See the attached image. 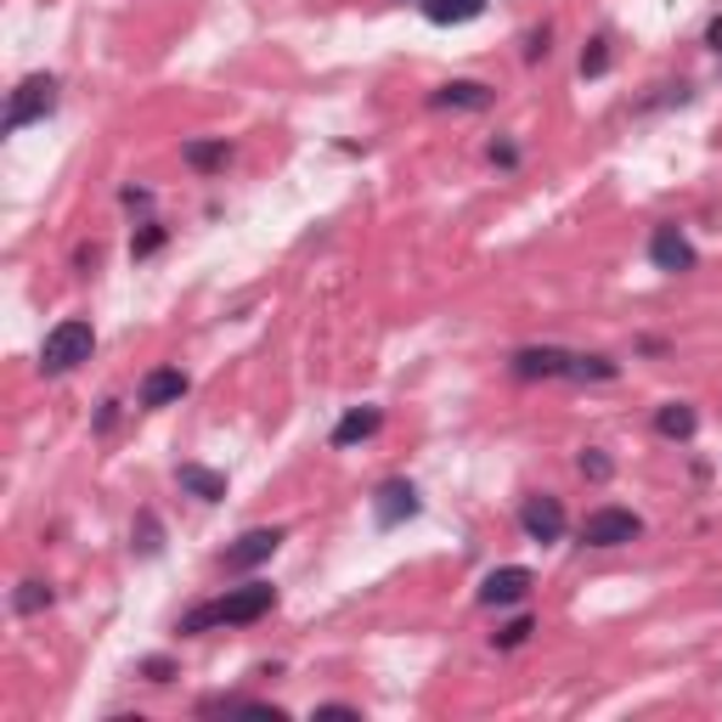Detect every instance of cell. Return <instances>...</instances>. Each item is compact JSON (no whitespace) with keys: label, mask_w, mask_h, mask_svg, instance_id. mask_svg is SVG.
I'll use <instances>...</instances> for the list:
<instances>
[{"label":"cell","mask_w":722,"mask_h":722,"mask_svg":"<svg viewBox=\"0 0 722 722\" xmlns=\"http://www.w3.org/2000/svg\"><path fill=\"white\" fill-rule=\"evenodd\" d=\"M271 604H277V588H271V582H244V588H226L220 599L198 604V610H186V615L175 621V633H181V638H198V633H209V627H255L260 615H271Z\"/></svg>","instance_id":"6da1fadb"},{"label":"cell","mask_w":722,"mask_h":722,"mask_svg":"<svg viewBox=\"0 0 722 722\" xmlns=\"http://www.w3.org/2000/svg\"><path fill=\"white\" fill-rule=\"evenodd\" d=\"M90 351H96L90 322H85V316H63L52 333H45V345H40V373H45V378H63V373H74L79 362H90Z\"/></svg>","instance_id":"7a4b0ae2"},{"label":"cell","mask_w":722,"mask_h":722,"mask_svg":"<svg viewBox=\"0 0 722 722\" xmlns=\"http://www.w3.org/2000/svg\"><path fill=\"white\" fill-rule=\"evenodd\" d=\"M52 114H57V79L52 74H29L12 90V103H7V130H29V125L52 119Z\"/></svg>","instance_id":"3957f363"},{"label":"cell","mask_w":722,"mask_h":722,"mask_svg":"<svg viewBox=\"0 0 722 722\" xmlns=\"http://www.w3.org/2000/svg\"><path fill=\"white\" fill-rule=\"evenodd\" d=\"M638 537H644V519H638L633 508L604 503V508H593V514L582 519V542H588V548H627V542H638Z\"/></svg>","instance_id":"277c9868"},{"label":"cell","mask_w":722,"mask_h":722,"mask_svg":"<svg viewBox=\"0 0 722 722\" xmlns=\"http://www.w3.org/2000/svg\"><path fill=\"white\" fill-rule=\"evenodd\" d=\"M537 588V575L525 570V564H497L486 582H479V604L486 610H508V604H525Z\"/></svg>","instance_id":"5b68a950"},{"label":"cell","mask_w":722,"mask_h":722,"mask_svg":"<svg viewBox=\"0 0 722 722\" xmlns=\"http://www.w3.org/2000/svg\"><path fill=\"white\" fill-rule=\"evenodd\" d=\"M277 548H282V531H277V525H260V531H244V537H237V542L226 548L220 570H226V575H244V570L266 564Z\"/></svg>","instance_id":"8992f818"},{"label":"cell","mask_w":722,"mask_h":722,"mask_svg":"<svg viewBox=\"0 0 722 722\" xmlns=\"http://www.w3.org/2000/svg\"><path fill=\"white\" fill-rule=\"evenodd\" d=\"M649 260L660 266V271H671V277H683V271H694V244L683 237V226H655L649 231Z\"/></svg>","instance_id":"52a82bcc"},{"label":"cell","mask_w":722,"mask_h":722,"mask_svg":"<svg viewBox=\"0 0 722 722\" xmlns=\"http://www.w3.org/2000/svg\"><path fill=\"white\" fill-rule=\"evenodd\" d=\"M519 525H525V537H531V542H542V548H548V542H559V537H564V503L542 492V497H531V503L519 508Z\"/></svg>","instance_id":"ba28073f"},{"label":"cell","mask_w":722,"mask_h":722,"mask_svg":"<svg viewBox=\"0 0 722 722\" xmlns=\"http://www.w3.org/2000/svg\"><path fill=\"white\" fill-rule=\"evenodd\" d=\"M418 514V486L412 479H384V486L373 492V519L390 531V525H401V519H412Z\"/></svg>","instance_id":"9c48e42d"},{"label":"cell","mask_w":722,"mask_h":722,"mask_svg":"<svg viewBox=\"0 0 722 722\" xmlns=\"http://www.w3.org/2000/svg\"><path fill=\"white\" fill-rule=\"evenodd\" d=\"M514 378H570V351L525 345V351H514Z\"/></svg>","instance_id":"30bf717a"},{"label":"cell","mask_w":722,"mask_h":722,"mask_svg":"<svg viewBox=\"0 0 722 722\" xmlns=\"http://www.w3.org/2000/svg\"><path fill=\"white\" fill-rule=\"evenodd\" d=\"M429 108H452V114H486V108H492V85H479V79H446L435 96H429Z\"/></svg>","instance_id":"8fae6325"},{"label":"cell","mask_w":722,"mask_h":722,"mask_svg":"<svg viewBox=\"0 0 722 722\" xmlns=\"http://www.w3.org/2000/svg\"><path fill=\"white\" fill-rule=\"evenodd\" d=\"M175 486L186 497H198V503H220L226 497V474L220 468H204V463H181L175 468Z\"/></svg>","instance_id":"7c38bea8"},{"label":"cell","mask_w":722,"mask_h":722,"mask_svg":"<svg viewBox=\"0 0 722 722\" xmlns=\"http://www.w3.org/2000/svg\"><path fill=\"white\" fill-rule=\"evenodd\" d=\"M186 396V373L181 367H153L141 378V407H175Z\"/></svg>","instance_id":"4fadbf2b"},{"label":"cell","mask_w":722,"mask_h":722,"mask_svg":"<svg viewBox=\"0 0 722 722\" xmlns=\"http://www.w3.org/2000/svg\"><path fill=\"white\" fill-rule=\"evenodd\" d=\"M181 159H186V170L215 175V170H226L231 148H226V136H209V141H181Z\"/></svg>","instance_id":"5bb4252c"},{"label":"cell","mask_w":722,"mask_h":722,"mask_svg":"<svg viewBox=\"0 0 722 722\" xmlns=\"http://www.w3.org/2000/svg\"><path fill=\"white\" fill-rule=\"evenodd\" d=\"M378 423H384V412H378V407H351V412L340 418V429H333V446L373 441V435H378Z\"/></svg>","instance_id":"9a60e30c"},{"label":"cell","mask_w":722,"mask_h":722,"mask_svg":"<svg viewBox=\"0 0 722 722\" xmlns=\"http://www.w3.org/2000/svg\"><path fill=\"white\" fill-rule=\"evenodd\" d=\"M694 429H700V418H694L689 401H666V407L655 412V435H666V441H689Z\"/></svg>","instance_id":"2e32d148"},{"label":"cell","mask_w":722,"mask_h":722,"mask_svg":"<svg viewBox=\"0 0 722 722\" xmlns=\"http://www.w3.org/2000/svg\"><path fill=\"white\" fill-rule=\"evenodd\" d=\"M486 12V0H423V18L441 23V29H457V23H474Z\"/></svg>","instance_id":"e0dca14e"},{"label":"cell","mask_w":722,"mask_h":722,"mask_svg":"<svg viewBox=\"0 0 722 722\" xmlns=\"http://www.w3.org/2000/svg\"><path fill=\"white\" fill-rule=\"evenodd\" d=\"M52 599H57L52 582H23V588L12 593V610H18V615H40V610H52Z\"/></svg>","instance_id":"ac0fdd59"},{"label":"cell","mask_w":722,"mask_h":722,"mask_svg":"<svg viewBox=\"0 0 722 722\" xmlns=\"http://www.w3.org/2000/svg\"><path fill=\"white\" fill-rule=\"evenodd\" d=\"M575 468H582V479H593V486H604V479L615 474V463H610V452H599V446H588L582 457H575Z\"/></svg>","instance_id":"d6986e66"},{"label":"cell","mask_w":722,"mask_h":722,"mask_svg":"<svg viewBox=\"0 0 722 722\" xmlns=\"http://www.w3.org/2000/svg\"><path fill=\"white\" fill-rule=\"evenodd\" d=\"M164 237H170V231H164L159 220H148V226H141V231L130 237V255H136V260H148V255H159V249H164Z\"/></svg>","instance_id":"ffe728a7"},{"label":"cell","mask_w":722,"mask_h":722,"mask_svg":"<svg viewBox=\"0 0 722 722\" xmlns=\"http://www.w3.org/2000/svg\"><path fill=\"white\" fill-rule=\"evenodd\" d=\"M621 367L610 356H570V378H615Z\"/></svg>","instance_id":"44dd1931"},{"label":"cell","mask_w":722,"mask_h":722,"mask_svg":"<svg viewBox=\"0 0 722 722\" xmlns=\"http://www.w3.org/2000/svg\"><path fill=\"white\" fill-rule=\"evenodd\" d=\"M531 633H537V621H531V615H514V621H508V627L497 633V649H519V644H525V638H531Z\"/></svg>","instance_id":"7402d4cb"},{"label":"cell","mask_w":722,"mask_h":722,"mask_svg":"<svg viewBox=\"0 0 722 722\" xmlns=\"http://www.w3.org/2000/svg\"><path fill=\"white\" fill-rule=\"evenodd\" d=\"M610 68V40H588V52H582V79H599Z\"/></svg>","instance_id":"603a6c76"},{"label":"cell","mask_w":722,"mask_h":722,"mask_svg":"<svg viewBox=\"0 0 722 722\" xmlns=\"http://www.w3.org/2000/svg\"><path fill=\"white\" fill-rule=\"evenodd\" d=\"M141 678H148V683H170V678H175V666H170L164 655H153V660H141Z\"/></svg>","instance_id":"cb8c5ba5"},{"label":"cell","mask_w":722,"mask_h":722,"mask_svg":"<svg viewBox=\"0 0 722 722\" xmlns=\"http://www.w3.org/2000/svg\"><path fill=\"white\" fill-rule=\"evenodd\" d=\"M141 553H159V519L141 514Z\"/></svg>","instance_id":"d4e9b609"},{"label":"cell","mask_w":722,"mask_h":722,"mask_svg":"<svg viewBox=\"0 0 722 722\" xmlns=\"http://www.w3.org/2000/svg\"><path fill=\"white\" fill-rule=\"evenodd\" d=\"M492 164L514 170V164H519V148H514V141H492Z\"/></svg>","instance_id":"484cf974"},{"label":"cell","mask_w":722,"mask_h":722,"mask_svg":"<svg viewBox=\"0 0 722 722\" xmlns=\"http://www.w3.org/2000/svg\"><path fill=\"white\" fill-rule=\"evenodd\" d=\"M316 716H345V722H362V711H356V705H345V700H340V705H316Z\"/></svg>","instance_id":"4316f807"},{"label":"cell","mask_w":722,"mask_h":722,"mask_svg":"<svg viewBox=\"0 0 722 722\" xmlns=\"http://www.w3.org/2000/svg\"><path fill=\"white\" fill-rule=\"evenodd\" d=\"M119 198H125L130 209H148V204H153V198H148V186H125V192H119Z\"/></svg>","instance_id":"83f0119b"},{"label":"cell","mask_w":722,"mask_h":722,"mask_svg":"<svg viewBox=\"0 0 722 722\" xmlns=\"http://www.w3.org/2000/svg\"><path fill=\"white\" fill-rule=\"evenodd\" d=\"M705 40H711V52H722V18H716V23L705 29Z\"/></svg>","instance_id":"f1b7e54d"}]
</instances>
